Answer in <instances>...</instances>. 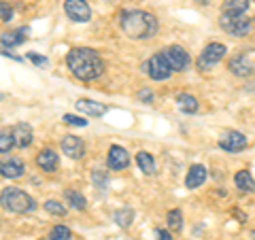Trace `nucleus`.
Instances as JSON below:
<instances>
[{
    "mask_svg": "<svg viewBox=\"0 0 255 240\" xmlns=\"http://www.w3.org/2000/svg\"><path fill=\"white\" fill-rule=\"evenodd\" d=\"M145 70H147V75L153 79V81H166V79L172 75L170 64H168V60H166L164 51L151 55V60L145 64Z\"/></svg>",
    "mask_w": 255,
    "mask_h": 240,
    "instance_id": "obj_5",
    "label": "nucleus"
},
{
    "mask_svg": "<svg viewBox=\"0 0 255 240\" xmlns=\"http://www.w3.org/2000/svg\"><path fill=\"white\" fill-rule=\"evenodd\" d=\"M62 151H64V155H68V157H73V159H79V157H83L85 153V145H83V140L79 138V136H64L62 138Z\"/></svg>",
    "mask_w": 255,
    "mask_h": 240,
    "instance_id": "obj_11",
    "label": "nucleus"
},
{
    "mask_svg": "<svg viewBox=\"0 0 255 240\" xmlns=\"http://www.w3.org/2000/svg\"><path fill=\"white\" fill-rule=\"evenodd\" d=\"M0 174L6 179H19L23 174V162L19 157H6L0 162Z\"/></svg>",
    "mask_w": 255,
    "mask_h": 240,
    "instance_id": "obj_13",
    "label": "nucleus"
},
{
    "mask_svg": "<svg viewBox=\"0 0 255 240\" xmlns=\"http://www.w3.org/2000/svg\"><path fill=\"white\" fill-rule=\"evenodd\" d=\"M64 11L73 21H90L92 9L85 0H66L64 2Z\"/></svg>",
    "mask_w": 255,
    "mask_h": 240,
    "instance_id": "obj_8",
    "label": "nucleus"
},
{
    "mask_svg": "<svg viewBox=\"0 0 255 240\" xmlns=\"http://www.w3.org/2000/svg\"><path fill=\"white\" fill-rule=\"evenodd\" d=\"M66 64L79 81H94L105 70V62L100 60V55L87 47H77L70 51L66 55Z\"/></svg>",
    "mask_w": 255,
    "mask_h": 240,
    "instance_id": "obj_1",
    "label": "nucleus"
},
{
    "mask_svg": "<svg viewBox=\"0 0 255 240\" xmlns=\"http://www.w3.org/2000/svg\"><path fill=\"white\" fill-rule=\"evenodd\" d=\"M204 181H206V168L202 164H194V166L189 168V172H187L185 185L189 189H196V187H200Z\"/></svg>",
    "mask_w": 255,
    "mask_h": 240,
    "instance_id": "obj_18",
    "label": "nucleus"
},
{
    "mask_svg": "<svg viewBox=\"0 0 255 240\" xmlns=\"http://www.w3.org/2000/svg\"><path fill=\"white\" fill-rule=\"evenodd\" d=\"M122 30L130 38H151L157 32V21L145 11H126L122 13Z\"/></svg>",
    "mask_w": 255,
    "mask_h": 240,
    "instance_id": "obj_2",
    "label": "nucleus"
},
{
    "mask_svg": "<svg viewBox=\"0 0 255 240\" xmlns=\"http://www.w3.org/2000/svg\"><path fill=\"white\" fill-rule=\"evenodd\" d=\"M13 147H15L13 134L11 132H0V153H9Z\"/></svg>",
    "mask_w": 255,
    "mask_h": 240,
    "instance_id": "obj_27",
    "label": "nucleus"
},
{
    "mask_svg": "<svg viewBox=\"0 0 255 240\" xmlns=\"http://www.w3.org/2000/svg\"><path fill=\"white\" fill-rule=\"evenodd\" d=\"M132 217H134V215H132L130 209H122V211L115 213V223H119L122 228H128L132 223Z\"/></svg>",
    "mask_w": 255,
    "mask_h": 240,
    "instance_id": "obj_28",
    "label": "nucleus"
},
{
    "mask_svg": "<svg viewBox=\"0 0 255 240\" xmlns=\"http://www.w3.org/2000/svg\"><path fill=\"white\" fill-rule=\"evenodd\" d=\"M107 164L111 170H124V168L130 166V155L128 151L119 145H113L109 149V157H107Z\"/></svg>",
    "mask_w": 255,
    "mask_h": 240,
    "instance_id": "obj_10",
    "label": "nucleus"
},
{
    "mask_svg": "<svg viewBox=\"0 0 255 240\" xmlns=\"http://www.w3.org/2000/svg\"><path fill=\"white\" fill-rule=\"evenodd\" d=\"M155 238H157V240H172L170 234H168L166 230H155Z\"/></svg>",
    "mask_w": 255,
    "mask_h": 240,
    "instance_id": "obj_34",
    "label": "nucleus"
},
{
    "mask_svg": "<svg viewBox=\"0 0 255 240\" xmlns=\"http://www.w3.org/2000/svg\"><path fill=\"white\" fill-rule=\"evenodd\" d=\"M77 109L90 117H102L109 111L107 105H100V102H94V100H85V98L77 100Z\"/></svg>",
    "mask_w": 255,
    "mask_h": 240,
    "instance_id": "obj_15",
    "label": "nucleus"
},
{
    "mask_svg": "<svg viewBox=\"0 0 255 240\" xmlns=\"http://www.w3.org/2000/svg\"><path fill=\"white\" fill-rule=\"evenodd\" d=\"M45 211L55 215V217H64V215H66V206L60 204V202H55V200H47V202H45Z\"/></svg>",
    "mask_w": 255,
    "mask_h": 240,
    "instance_id": "obj_26",
    "label": "nucleus"
},
{
    "mask_svg": "<svg viewBox=\"0 0 255 240\" xmlns=\"http://www.w3.org/2000/svg\"><path fill=\"white\" fill-rule=\"evenodd\" d=\"M64 121H66V123H70V125H87V121H85V119L83 117H77V115H64Z\"/></svg>",
    "mask_w": 255,
    "mask_h": 240,
    "instance_id": "obj_30",
    "label": "nucleus"
},
{
    "mask_svg": "<svg viewBox=\"0 0 255 240\" xmlns=\"http://www.w3.org/2000/svg\"><path fill=\"white\" fill-rule=\"evenodd\" d=\"M226 45H221V43H211V45H206L202 53H200V58H198V68L200 70H209L213 68L215 64H219L223 60V55H226Z\"/></svg>",
    "mask_w": 255,
    "mask_h": 240,
    "instance_id": "obj_6",
    "label": "nucleus"
},
{
    "mask_svg": "<svg viewBox=\"0 0 255 240\" xmlns=\"http://www.w3.org/2000/svg\"><path fill=\"white\" fill-rule=\"evenodd\" d=\"M66 202H68V206H73V209H77V211H83L85 209V198L81 196V194H77V191H73V189H66Z\"/></svg>",
    "mask_w": 255,
    "mask_h": 240,
    "instance_id": "obj_23",
    "label": "nucleus"
},
{
    "mask_svg": "<svg viewBox=\"0 0 255 240\" xmlns=\"http://www.w3.org/2000/svg\"><path fill=\"white\" fill-rule=\"evenodd\" d=\"M234 183H236V187L241 189V191H253V189H255V181H253V177H251V172H249V170L236 172Z\"/></svg>",
    "mask_w": 255,
    "mask_h": 240,
    "instance_id": "obj_21",
    "label": "nucleus"
},
{
    "mask_svg": "<svg viewBox=\"0 0 255 240\" xmlns=\"http://www.w3.org/2000/svg\"><path fill=\"white\" fill-rule=\"evenodd\" d=\"M200 2H202V4H206V2H209V0H200Z\"/></svg>",
    "mask_w": 255,
    "mask_h": 240,
    "instance_id": "obj_35",
    "label": "nucleus"
},
{
    "mask_svg": "<svg viewBox=\"0 0 255 240\" xmlns=\"http://www.w3.org/2000/svg\"><path fill=\"white\" fill-rule=\"evenodd\" d=\"M166 223H168V228L170 230H174V232H179L181 228H183V215H181V211H170L168 213V217H166Z\"/></svg>",
    "mask_w": 255,
    "mask_h": 240,
    "instance_id": "obj_24",
    "label": "nucleus"
},
{
    "mask_svg": "<svg viewBox=\"0 0 255 240\" xmlns=\"http://www.w3.org/2000/svg\"><path fill=\"white\" fill-rule=\"evenodd\" d=\"M136 164L145 174H153L155 172V162H153V157H151L147 151H140V153L136 155Z\"/></svg>",
    "mask_w": 255,
    "mask_h": 240,
    "instance_id": "obj_22",
    "label": "nucleus"
},
{
    "mask_svg": "<svg viewBox=\"0 0 255 240\" xmlns=\"http://www.w3.org/2000/svg\"><path fill=\"white\" fill-rule=\"evenodd\" d=\"M219 26L223 32H228L230 36H247V32L251 30V19L247 15H221Z\"/></svg>",
    "mask_w": 255,
    "mask_h": 240,
    "instance_id": "obj_4",
    "label": "nucleus"
},
{
    "mask_svg": "<svg viewBox=\"0 0 255 240\" xmlns=\"http://www.w3.org/2000/svg\"><path fill=\"white\" fill-rule=\"evenodd\" d=\"M11 17H13V9L9 6V2H0V19L9 21Z\"/></svg>",
    "mask_w": 255,
    "mask_h": 240,
    "instance_id": "obj_29",
    "label": "nucleus"
},
{
    "mask_svg": "<svg viewBox=\"0 0 255 240\" xmlns=\"http://www.w3.org/2000/svg\"><path fill=\"white\" fill-rule=\"evenodd\" d=\"M164 55H166V60H168V64H170V70H172V73H181V70H185V68L189 66V55H187V51L183 49V47H179V45L168 47V49L164 51Z\"/></svg>",
    "mask_w": 255,
    "mask_h": 240,
    "instance_id": "obj_7",
    "label": "nucleus"
},
{
    "mask_svg": "<svg viewBox=\"0 0 255 240\" xmlns=\"http://www.w3.org/2000/svg\"><path fill=\"white\" fill-rule=\"evenodd\" d=\"M219 147L223 151H230V153H236V151H243L247 147V136L236 132V130H230L228 134H223V138L219 140Z\"/></svg>",
    "mask_w": 255,
    "mask_h": 240,
    "instance_id": "obj_9",
    "label": "nucleus"
},
{
    "mask_svg": "<svg viewBox=\"0 0 255 240\" xmlns=\"http://www.w3.org/2000/svg\"><path fill=\"white\" fill-rule=\"evenodd\" d=\"M177 107L183 111V113L191 115V113H196L198 111V100L194 98V96H189V94H179L177 96Z\"/></svg>",
    "mask_w": 255,
    "mask_h": 240,
    "instance_id": "obj_20",
    "label": "nucleus"
},
{
    "mask_svg": "<svg viewBox=\"0 0 255 240\" xmlns=\"http://www.w3.org/2000/svg\"><path fill=\"white\" fill-rule=\"evenodd\" d=\"M47 240H73V236H70V230L66 226H55L49 232V238Z\"/></svg>",
    "mask_w": 255,
    "mask_h": 240,
    "instance_id": "obj_25",
    "label": "nucleus"
},
{
    "mask_svg": "<svg viewBox=\"0 0 255 240\" xmlns=\"http://www.w3.org/2000/svg\"><path fill=\"white\" fill-rule=\"evenodd\" d=\"M92 179H94L96 183H98L100 187H105V183H107V174H105V172H100V170H96V172L92 174Z\"/></svg>",
    "mask_w": 255,
    "mask_h": 240,
    "instance_id": "obj_31",
    "label": "nucleus"
},
{
    "mask_svg": "<svg viewBox=\"0 0 255 240\" xmlns=\"http://www.w3.org/2000/svg\"><path fill=\"white\" fill-rule=\"evenodd\" d=\"M138 100H145L147 105H149V102L153 100V94H151L149 90H142V92H138Z\"/></svg>",
    "mask_w": 255,
    "mask_h": 240,
    "instance_id": "obj_33",
    "label": "nucleus"
},
{
    "mask_svg": "<svg viewBox=\"0 0 255 240\" xmlns=\"http://www.w3.org/2000/svg\"><path fill=\"white\" fill-rule=\"evenodd\" d=\"M249 9V0H226L223 2V15H245Z\"/></svg>",
    "mask_w": 255,
    "mask_h": 240,
    "instance_id": "obj_19",
    "label": "nucleus"
},
{
    "mask_svg": "<svg viewBox=\"0 0 255 240\" xmlns=\"http://www.w3.org/2000/svg\"><path fill=\"white\" fill-rule=\"evenodd\" d=\"M230 70H232L234 75H238V77H247V75L253 73L255 66L245 53H238V55H234V58L230 60Z\"/></svg>",
    "mask_w": 255,
    "mask_h": 240,
    "instance_id": "obj_14",
    "label": "nucleus"
},
{
    "mask_svg": "<svg viewBox=\"0 0 255 240\" xmlns=\"http://www.w3.org/2000/svg\"><path fill=\"white\" fill-rule=\"evenodd\" d=\"M0 204L4 206L6 211H11V213H32L36 209V204H34V200H32L26 191H21L17 187H6L2 189V194H0Z\"/></svg>",
    "mask_w": 255,
    "mask_h": 240,
    "instance_id": "obj_3",
    "label": "nucleus"
},
{
    "mask_svg": "<svg viewBox=\"0 0 255 240\" xmlns=\"http://www.w3.org/2000/svg\"><path fill=\"white\" fill-rule=\"evenodd\" d=\"M36 164L47 172H55L58 170V153L53 149H43L41 153L36 155Z\"/></svg>",
    "mask_w": 255,
    "mask_h": 240,
    "instance_id": "obj_17",
    "label": "nucleus"
},
{
    "mask_svg": "<svg viewBox=\"0 0 255 240\" xmlns=\"http://www.w3.org/2000/svg\"><path fill=\"white\" fill-rule=\"evenodd\" d=\"M13 140H15V145L21 147V149H26L30 147V142H32V127L28 123H17L13 127Z\"/></svg>",
    "mask_w": 255,
    "mask_h": 240,
    "instance_id": "obj_16",
    "label": "nucleus"
},
{
    "mask_svg": "<svg viewBox=\"0 0 255 240\" xmlns=\"http://www.w3.org/2000/svg\"><path fill=\"white\" fill-rule=\"evenodd\" d=\"M28 34V28H21V30H13V32H4L0 34V53L9 51L11 47H17L23 43V38Z\"/></svg>",
    "mask_w": 255,
    "mask_h": 240,
    "instance_id": "obj_12",
    "label": "nucleus"
},
{
    "mask_svg": "<svg viewBox=\"0 0 255 240\" xmlns=\"http://www.w3.org/2000/svg\"><path fill=\"white\" fill-rule=\"evenodd\" d=\"M28 58L34 62L36 66H45V64H47V58H41V55H36V53H28Z\"/></svg>",
    "mask_w": 255,
    "mask_h": 240,
    "instance_id": "obj_32",
    "label": "nucleus"
}]
</instances>
